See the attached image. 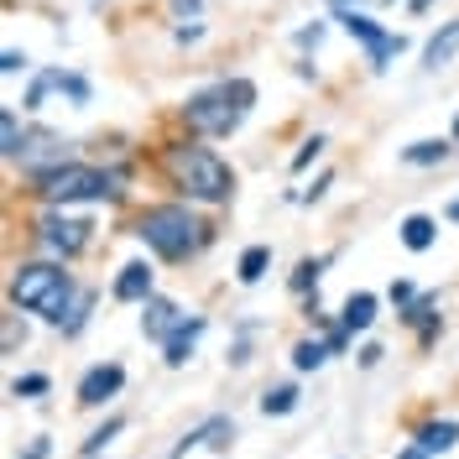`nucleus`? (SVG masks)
<instances>
[{
  "mask_svg": "<svg viewBox=\"0 0 459 459\" xmlns=\"http://www.w3.org/2000/svg\"><path fill=\"white\" fill-rule=\"evenodd\" d=\"M16 340H27V329H16V318H5V350H16Z\"/></svg>",
  "mask_w": 459,
  "mask_h": 459,
  "instance_id": "31",
  "label": "nucleus"
},
{
  "mask_svg": "<svg viewBox=\"0 0 459 459\" xmlns=\"http://www.w3.org/2000/svg\"><path fill=\"white\" fill-rule=\"evenodd\" d=\"M397 459H429V449H423V444H412V449H402Z\"/></svg>",
  "mask_w": 459,
  "mask_h": 459,
  "instance_id": "34",
  "label": "nucleus"
},
{
  "mask_svg": "<svg viewBox=\"0 0 459 459\" xmlns=\"http://www.w3.org/2000/svg\"><path fill=\"white\" fill-rule=\"evenodd\" d=\"M22 126H16V110H5L0 115V152H5V162H16V152H22Z\"/></svg>",
  "mask_w": 459,
  "mask_h": 459,
  "instance_id": "21",
  "label": "nucleus"
},
{
  "mask_svg": "<svg viewBox=\"0 0 459 459\" xmlns=\"http://www.w3.org/2000/svg\"><path fill=\"white\" fill-rule=\"evenodd\" d=\"M433 240H438V225H433L429 214H407L402 220V246L407 251H429Z\"/></svg>",
  "mask_w": 459,
  "mask_h": 459,
  "instance_id": "16",
  "label": "nucleus"
},
{
  "mask_svg": "<svg viewBox=\"0 0 459 459\" xmlns=\"http://www.w3.org/2000/svg\"><path fill=\"white\" fill-rule=\"evenodd\" d=\"M162 168H168L172 188L178 194H188L194 204H225L235 194V172L209 152V146H168V157H162Z\"/></svg>",
  "mask_w": 459,
  "mask_h": 459,
  "instance_id": "1",
  "label": "nucleus"
},
{
  "mask_svg": "<svg viewBox=\"0 0 459 459\" xmlns=\"http://www.w3.org/2000/svg\"><path fill=\"white\" fill-rule=\"evenodd\" d=\"M120 429H126V418H110V423H105V429H100V433H89L84 455L94 459V455H100V449H105V444H110V438H115V433H120Z\"/></svg>",
  "mask_w": 459,
  "mask_h": 459,
  "instance_id": "25",
  "label": "nucleus"
},
{
  "mask_svg": "<svg viewBox=\"0 0 459 459\" xmlns=\"http://www.w3.org/2000/svg\"><path fill=\"white\" fill-rule=\"evenodd\" d=\"M318 152H324V136H314V142H303V152L292 157V172H303V168H308V162L318 157Z\"/></svg>",
  "mask_w": 459,
  "mask_h": 459,
  "instance_id": "27",
  "label": "nucleus"
},
{
  "mask_svg": "<svg viewBox=\"0 0 459 459\" xmlns=\"http://www.w3.org/2000/svg\"><path fill=\"white\" fill-rule=\"evenodd\" d=\"M340 324L350 329V334L371 329V324H376V292H350V298H344V314H340Z\"/></svg>",
  "mask_w": 459,
  "mask_h": 459,
  "instance_id": "15",
  "label": "nucleus"
},
{
  "mask_svg": "<svg viewBox=\"0 0 459 459\" xmlns=\"http://www.w3.org/2000/svg\"><path fill=\"white\" fill-rule=\"evenodd\" d=\"M334 22H340V27L355 37V42H366V53H371V68H376V74H381V68H386V63H392L402 48H407V37H392V31H381L371 16H366V11H355V5H344Z\"/></svg>",
  "mask_w": 459,
  "mask_h": 459,
  "instance_id": "6",
  "label": "nucleus"
},
{
  "mask_svg": "<svg viewBox=\"0 0 459 459\" xmlns=\"http://www.w3.org/2000/svg\"><path fill=\"white\" fill-rule=\"evenodd\" d=\"M110 292H115V303H146L152 298V266L146 261H126Z\"/></svg>",
  "mask_w": 459,
  "mask_h": 459,
  "instance_id": "10",
  "label": "nucleus"
},
{
  "mask_svg": "<svg viewBox=\"0 0 459 459\" xmlns=\"http://www.w3.org/2000/svg\"><path fill=\"white\" fill-rule=\"evenodd\" d=\"M444 157H449V142H444V136H429V142L402 146V162H412V168H433V162H444Z\"/></svg>",
  "mask_w": 459,
  "mask_h": 459,
  "instance_id": "18",
  "label": "nucleus"
},
{
  "mask_svg": "<svg viewBox=\"0 0 459 459\" xmlns=\"http://www.w3.org/2000/svg\"><path fill=\"white\" fill-rule=\"evenodd\" d=\"M178 16H199V0H178Z\"/></svg>",
  "mask_w": 459,
  "mask_h": 459,
  "instance_id": "33",
  "label": "nucleus"
},
{
  "mask_svg": "<svg viewBox=\"0 0 459 459\" xmlns=\"http://www.w3.org/2000/svg\"><path fill=\"white\" fill-rule=\"evenodd\" d=\"M318 42H324V22H314V27L298 31V48H318Z\"/></svg>",
  "mask_w": 459,
  "mask_h": 459,
  "instance_id": "30",
  "label": "nucleus"
},
{
  "mask_svg": "<svg viewBox=\"0 0 459 459\" xmlns=\"http://www.w3.org/2000/svg\"><path fill=\"white\" fill-rule=\"evenodd\" d=\"M449 220H459V199H455V204H449Z\"/></svg>",
  "mask_w": 459,
  "mask_h": 459,
  "instance_id": "36",
  "label": "nucleus"
},
{
  "mask_svg": "<svg viewBox=\"0 0 459 459\" xmlns=\"http://www.w3.org/2000/svg\"><path fill=\"white\" fill-rule=\"evenodd\" d=\"M89 220H79V214H63V209H53V214H42L37 220V235H42V246L48 251H57V256H74V251H84L89 246Z\"/></svg>",
  "mask_w": 459,
  "mask_h": 459,
  "instance_id": "7",
  "label": "nucleus"
},
{
  "mask_svg": "<svg viewBox=\"0 0 459 459\" xmlns=\"http://www.w3.org/2000/svg\"><path fill=\"white\" fill-rule=\"evenodd\" d=\"M455 438H459V423H449V418H444V423H423V429H418V444H423L429 455H449V449H455Z\"/></svg>",
  "mask_w": 459,
  "mask_h": 459,
  "instance_id": "17",
  "label": "nucleus"
},
{
  "mask_svg": "<svg viewBox=\"0 0 459 459\" xmlns=\"http://www.w3.org/2000/svg\"><path fill=\"white\" fill-rule=\"evenodd\" d=\"M136 235H142L146 251H157L162 261H183L204 246V225L194 220V209H183V204L146 209L142 220H136Z\"/></svg>",
  "mask_w": 459,
  "mask_h": 459,
  "instance_id": "4",
  "label": "nucleus"
},
{
  "mask_svg": "<svg viewBox=\"0 0 459 459\" xmlns=\"http://www.w3.org/2000/svg\"><path fill=\"white\" fill-rule=\"evenodd\" d=\"M199 334H204V318H183L168 340H162V350H168L162 360H168V366H188V355H194V340H199Z\"/></svg>",
  "mask_w": 459,
  "mask_h": 459,
  "instance_id": "14",
  "label": "nucleus"
},
{
  "mask_svg": "<svg viewBox=\"0 0 459 459\" xmlns=\"http://www.w3.org/2000/svg\"><path fill=\"white\" fill-rule=\"evenodd\" d=\"M79 287L63 266H48V261H31V266H16L11 277V303L27 308V314H42L48 324H63L68 308H74Z\"/></svg>",
  "mask_w": 459,
  "mask_h": 459,
  "instance_id": "3",
  "label": "nucleus"
},
{
  "mask_svg": "<svg viewBox=\"0 0 459 459\" xmlns=\"http://www.w3.org/2000/svg\"><path fill=\"white\" fill-rule=\"evenodd\" d=\"M318 272H324V261H303V266H298V277H292V292H308V287L318 282Z\"/></svg>",
  "mask_w": 459,
  "mask_h": 459,
  "instance_id": "26",
  "label": "nucleus"
},
{
  "mask_svg": "<svg viewBox=\"0 0 459 459\" xmlns=\"http://www.w3.org/2000/svg\"><path fill=\"white\" fill-rule=\"evenodd\" d=\"M37 194L53 204V209H63V204H79V199H115L120 188H115L110 172L89 168V162H63V168L37 178Z\"/></svg>",
  "mask_w": 459,
  "mask_h": 459,
  "instance_id": "5",
  "label": "nucleus"
},
{
  "mask_svg": "<svg viewBox=\"0 0 459 459\" xmlns=\"http://www.w3.org/2000/svg\"><path fill=\"white\" fill-rule=\"evenodd\" d=\"M120 381H126L120 366H94V371H84V381H79V407H100V402H110L115 392H120Z\"/></svg>",
  "mask_w": 459,
  "mask_h": 459,
  "instance_id": "9",
  "label": "nucleus"
},
{
  "mask_svg": "<svg viewBox=\"0 0 459 459\" xmlns=\"http://www.w3.org/2000/svg\"><path fill=\"white\" fill-rule=\"evenodd\" d=\"M48 455H53V444H48V433H37V438H31V444H27L16 459H48Z\"/></svg>",
  "mask_w": 459,
  "mask_h": 459,
  "instance_id": "28",
  "label": "nucleus"
},
{
  "mask_svg": "<svg viewBox=\"0 0 459 459\" xmlns=\"http://www.w3.org/2000/svg\"><path fill=\"white\" fill-rule=\"evenodd\" d=\"M48 386H53L48 376H42V371H31V376H16V381H11V397H42Z\"/></svg>",
  "mask_w": 459,
  "mask_h": 459,
  "instance_id": "24",
  "label": "nucleus"
},
{
  "mask_svg": "<svg viewBox=\"0 0 459 459\" xmlns=\"http://www.w3.org/2000/svg\"><path fill=\"white\" fill-rule=\"evenodd\" d=\"M16 162H22V172H31V178L63 168V162H68L63 136H57V131H27V142H22V152H16Z\"/></svg>",
  "mask_w": 459,
  "mask_h": 459,
  "instance_id": "8",
  "label": "nucleus"
},
{
  "mask_svg": "<svg viewBox=\"0 0 459 459\" xmlns=\"http://www.w3.org/2000/svg\"><path fill=\"white\" fill-rule=\"evenodd\" d=\"M142 308H146V314H142V334H146V340H168L172 329L183 324L178 303H168V298H146Z\"/></svg>",
  "mask_w": 459,
  "mask_h": 459,
  "instance_id": "12",
  "label": "nucleus"
},
{
  "mask_svg": "<svg viewBox=\"0 0 459 459\" xmlns=\"http://www.w3.org/2000/svg\"><path fill=\"white\" fill-rule=\"evenodd\" d=\"M27 68V53H16V48H5V57H0V74H22Z\"/></svg>",
  "mask_w": 459,
  "mask_h": 459,
  "instance_id": "29",
  "label": "nucleus"
},
{
  "mask_svg": "<svg viewBox=\"0 0 459 459\" xmlns=\"http://www.w3.org/2000/svg\"><path fill=\"white\" fill-rule=\"evenodd\" d=\"M455 53H459V16L433 31V42L423 48V68H429V74H438L444 63H455Z\"/></svg>",
  "mask_w": 459,
  "mask_h": 459,
  "instance_id": "13",
  "label": "nucleus"
},
{
  "mask_svg": "<svg viewBox=\"0 0 459 459\" xmlns=\"http://www.w3.org/2000/svg\"><path fill=\"white\" fill-rule=\"evenodd\" d=\"M418 5H423V0H418Z\"/></svg>",
  "mask_w": 459,
  "mask_h": 459,
  "instance_id": "38",
  "label": "nucleus"
},
{
  "mask_svg": "<svg viewBox=\"0 0 459 459\" xmlns=\"http://www.w3.org/2000/svg\"><path fill=\"white\" fill-rule=\"evenodd\" d=\"M53 84L74 100V105H89V79H79V74H63V68H53Z\"/></svg>",
  "mask_w": 459,
  "mask_h": 459,
  "instance_id": "23",
  "label": "nucleus"
},
{
  "mask_svg": "<svg viewBox=\"0 0 459 459\" xmlns=\"http://www.w3.org/2000/svg\"><path fill=\"white\" fill-rule=\"evenodd\" d=\"M392 303H412V282H397V287H392Z\"/></svg>",
  "mask_w": 459,
  "mask_h": 459,
  "instance_id": "32",
  "label": "nucleus"
},
{
  "mask_svg": "<svg viewBox=\"0 0 459 459\" xmlns=\"http://www.w3.org/2000/svg\"><path fill=\"white\" fill-rule=\"evenodd\" d=\"M292 407H298V386H266L261 392V412L266 418H287Z\"/></svg>",
  "mask_w": 459,
  "mask_h": 459,
  "instance_id": "20",
  "label": "nucleus"
},
{
  "mask_svg": "<svg viewBox=\"0 0 459 459\" xmlns=\"http://www.w3.org/2000/svg\"><path fill=\"white\" fill-rule=\"evenodd\" d=\"M324 360H329V344H318V340H303L292 350V366H298V371H318Z\"/></svg>",
  "mask_w": 459,
  "mask_h": 459,
  "instance_id": "22",
  "label": "nucleus"
},
{
  "mask_svg": "<svg viewBox=\"0 0 459 459\" xmlns=\"http://www.w3.org/2000/svg\"><path fill=\"white\" fill-rule=\"evenodd\" d=\"M334 5H340V11H344V5H366V0H334Z\"/></svg>",
  "mask_w": 459,
  "mask_h": 459,
  "instance_id": "35",
  "label": "nucleus"
},
{
  "mask_svg": "<svg viewBox=\"0 0 459 459\" xmlns=\"http://www.w3.org/2000/svg\"><path fill=\"white\" fill-rule=\"evenodd\" d=\"M230 438H235V423H230V418H209V423H199L194 433H183V444L172 449V459H183L188 449H199V444H209V449H230Z\"/></svg>",
  "mask_w": 459,
  "mask_h": 459,
  "instance_id": "11",
  "label": "nucleus"
},
{
  "mask_svg": "<svg viewBox=\"0 0 459 459\" xmlns=\"http://www.w3.org/2000/svg\"><path fill=\"white\" fill-rule=\"evenodd\" d=\"M266 266H272V251H266V246H251V251H240V266H235V277L251 287V282H261V277H266Z\"/></svg>",
  "mask_w": 459,
  "mask_h": 459,
  "instance_id": "19",
  "label": "nucleus"
},
{
  "mask_svg": "<svg viewBox=\"0 0 459 459\" xmlns=\"http://www.w3.org/2000/svg\"><path fill=\"white\" fill-rule=\"evenodd\" d=\"M455 136H459V120H455Z\"/></svg>",
  "mask_w": 459,
  "mask_h": 459,
  "instance_id": "37",
  "label": "nucleus"
},
{
  "mask_svg": "<svg viewBox=\"0 0 459 459\" xmlns=\"http://www.w3.org/2000/svg\"><path fill=\"white\" fill-rule=\"evenodd\" d=\"M251 105H256V84L251 79H225V84H214V89L188 94L183 120L199 136H230V131H240V120L251 115Z\"/></svg>",
  "mask_w": 459,
  "mask_h": 459,
  "instance_id": "2",
  "label": "nucleus"
}]
</instances>
